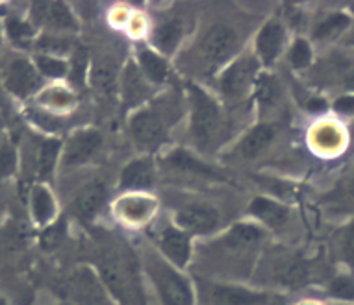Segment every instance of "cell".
<instances>
[{
    "label": "cell",
    "mask_w": 354,
    "mask_h": 305,
    "mask_svg": "<svg viewBox=\"0 0 354 305\" xmlns=\"http://www.w3.org/2000/svg\"><path fill=\"white\" fill-rule=\"evenodd\" d=\"M149 272L163 305H193L192 287L178 272L158 259L149 263Z\"/></svg>",
    "instance_id": "cell-1"
},
{
    "label": "cell",
    "mask_w": 354,
    "mask_h": 305,
    "mask_svg": "<svg viewBox=\"0 0 354 305\" xmlns=\"http://www.w3.org/2000/svg\"><path fill=\"white\" fill-rule=\"evenodd\" d=\"M192 133L201 146H209L221 128L219 110L198 87H192Z\"/></svg>",
    "instance_id": "cell-2"
},
{
    "label": "cell",
    "mask_w": 354,
    "mask_h": 305,
    "mask_svg": "<svg viewBox=\"0 0 354 305\" xmlns=\"http://www.w3.org/2000/svg\"><path fill=\"white\" fill-rule=\"evenodd\" d=\"M236 45H238L236 32L227 24H215L204 34L198 48L204 61H208L209 65H219L230 58V54L236 50Z\"/></svg>",
    "instance_id": "cell-3"
},
{
    "label": "cell",
    "mask_w": 354,
    "mask_h": 305,
    "mask_svg": "<svg viewBox=\"0 0 354 305\" xmlns=\"http://www.w3.org/2000/svg\"><path fill=\"white\" fill-rule=\"evenodd\" d=\"M130 132L134 139L143 146V148L154 150L163 143L165 139V130H163L162 119L154 111L143 110L136 113L130 121Z\"/></svg>",
    "instance_id": "cell-4"
},
{
    "label": "cell",
    "mask_w": 354,
    "mask_h": 305,
    "mask_svg": "<svg viewBox=\"0 0 354 305\" xmlns=\"http://www.w3.org/2000/svg\"><path fill=\"white\" fill-rule=\"evenodd\" d=\"M256 70H258V63L254 58L247 56V58L238 59L236 63L228 67L227 72L221 78V89L228 97L241 95L252 83Z\"/></svg>",
    "instance_id": "cell-5"
},
{
    "label": "cell",
    "mask_w": 354,
    "mask_h": 305,
    "mask_svg": "<svg viewBox=\"0 0 354 305\" xmlns=\"http://www.w3.org/2000/svg\"><path fill=\"white\" fill-rule=\"evenodd\" d=\"M6 87L17 97H26L34 92L41 83L37 70L26 59H13L6 69Z\"/></svg>",
    "instance_id": "cell-6"
},
{
    "label": "cell",
    "mask_w": 354,
    "mask_h": 305,
    "mask_svg": "<svg viewBox=\"0 0 354 305\" xmlns=\"http://www.w3.org/2000/svg\"><path fill=\"white\" fill-rule=\"evenodd\" d=\"M100 144H102V137L99 132H93V130L78 132L67 143L64 163L67 167H78L93 156Z\"/></svg>",
    "instance_id": "cell-7"
},
{
    "label": "cell",
    "mask_w": 354,
    "mask_h": 305,
    "mask_svg": "<svg viewBox=\"0 0 354 305\" xmlns=\"http://www.w3.org/2000/svg\"><path fill=\"white\" fill-rule=\"evenodd\" d=\"M209 299L214 305H263L268 302V296L241 287L215 285L209 291Z\"/></svg>",
    "instance_id": "cell-8"
},
{
    "label": "cell",
    "mask_w": 354,
    "mask_h": 305,
    "mask_svg": "<svg viewBox=\"0 0 354 305\" xmlns=\"http://www.w3.org/2000/svg\"><path fill=\"white\" fill-rule=\"evenodd\" d=\"M217 220H219V215L206 206H192V208L182 209L180 213L176 215V222L184 230L193 231V233L212 231L217 226Z\"/></svg>",
    "instance_id": "cell-9"
},
{
    "label": "cell",
    "mask_w": 354,
    "mask_h": 305,
    "mask_svg": "<svg viewBox=\"0 0 354 305\" xmlns=\"http://www.w3.org/2000/svg\"><path fill=\"white\" fill-rule=\"evenodd\" d=\"M106 200V185L102 181H93V184L86 185L82 193L76 198L75 209L76 215L80 217L82 220H91L97 215L102 204Z\"/></svg>",
    "instance_id": "cell-10"
},
{
    "label": "cell",
    "mask_w": 354,
    "mask_h": 305,
    "mask_svg": "<svg viewBox=\"0 0 354 305\" xmlns=\"http://www.w3.org/2000/svg\"><path fill=\"white\" fill-rule=\"evenodd\" d=\"M282 43H284V30L279 23H269L261 28L256 45H258V54L263 59V63H273L280 54Z\"/></svg>",
    "instance_id": "cell-11"
},
{
    "label": "cell",
    "mask_w": 354,
    "mask_h": 305,
    "mask_svg": "<svg viewBox=\"0 0 354 305\" xmlns=\"http://www.w3.org/2000/svg\"><path fill=\"white\" fill-rule=\"evenodd\" d=\"M160 244H162V250L165 252V255L173 261L174 265H186L187 259H189V241L182 231L169 228L162 233Z\"/></svg>",
    "instance_id": "cell-12"
},
{
    "label": "cell",
    "mask_w": 354,
    "mask_h": 305,
    "mask_svg": "<svg viewBox=\"0 0 354 305\" xmlns=\"http://www.w3.org/2000/svg\"><path fill=\"white\" fill-rule=\"evenodd\" d=\"M152 179H154V170L151 161L147 159L132 161L121 174V185L124 189H147L152 185Z\"/></svg>",
    "instance_id": "cell-13"
},
{
    "label": "cell",
    "mask_w": 354,
    "mask_h": 305,
    "mask_svg": "<svg viewBox=\"0 0 354 305\" xmlns=\"http://www.w3.org/2000/svg\"><path fill=\"white\" fill-rule=\"evenodd\" d=\"M250 213L256 215L261 222L273 226V228H282L290 217L288 209L274 204L273 200H268V198H256L250 204Z\"/></svg>",
    "instance_id": "cell-14"
},
{
    "label": "cell",
    "mask_w": 354,
    "mask_h": 305,
    "mask_svg": "<svg viewBox=\"0 0 354 305\" xmlns=\"http://www.w3.org/2000/svg\"><path fill=\"white\" fill-rule=\"evenodd\" d=\"M273 128L266 126V124H261V126H256L252 132L247 135V137L241 141L239 144V152H241V156L243 157H256L258 154H261L263 150L268 148L269 143L273 141Z\"/></svg>",
    "instance_id": "cell-15"
},
{
    "label": "cell",
    "mask_w": 354,
    "mask_h": 305,
    "mask_svg": "<svg viewBox=\"0 0 354 305\" xmlns=\"http://www.w3.org/2000/svg\"><path fill=\"white\" fill-rule=\"evenodd\" d=\"M93 86L106 97H113L117 91V70L108 61H97L91 72Z\"/></svg>",
    "instance_id": "cell-16"
},
{
    "label": "cell",
    "mask_w": 354,
    "mask_h": 305,
    "mask_svg": "<svg viewBox=\"0 0 354 305\" xmlns=\"http://www.w3.org/2000/svg\"><path fill=\"white\" fill-rule=\"evenodd\" d=\"M147 86L141 72L134 67V63H128L124 72H122V95L127 98V102H138L145 97Z\"/></svg>",
    "instance_id": "cell-17"
},
{
    "label": "cell",
    "mask_w": 354,
    "mask_h": 305,
    "mask_svg": "<svg viewBox=\"0 0 354 305\" xmlns=\"http://www.w3.org/2000/svg\"><path fill=\"white\" fill-rule=\"evenodd\" d=\"M140 65L145 76L154 83H162L167 78V63L158 54H154L149 48L140 50Z\"/></svg>",
    "instance_id": "cell-18"
},
{
    "label": "cell",
    "mask_w": 354,
    "mask_h": 305,
    "mask_svg": "<svg viewBox=\"0 0 354 305\" xmlns=\"http://www.w3.org/2000/svg\"><path fill=\"white\" fill-rule=\"evenodd\" d=\"M154 209V201L149 198H127L119 204V213L130 222L145 220Z\"/></svg>",
    "instance_id": "cell-19"
},
{
    "label": "cell",
    "mask_w": 354,
    "mask_h": 305,
    "mask_svg": "<svg viewBox=\"0 0 354 305\" xmlns=\"http://www.w3.org/2000/svg\"><path fill=\"white\" fill-rule=\"evenodd\" d=\"M279 279L284 285H291V287H302L304 283L310 279V270L304 261L291 259L286 261L282 268L279 270Z\"/></svg>",
    "instance_id": "cell-20"
},
{
    "label": "cell",
    "mask_w": 354,
    "mask_h": 305,
    "mask_svg": "<svg viewBox=\"0 0 354 305\" xmlns=\"http://www.w3.org/2000/svg\"><path fill=\"white\" fill-rule=\"evenodd\" d=\"M260 239L261 231L258 228L249 224H238L228 231V235L225 237V244L232 248H247L256 244Z\"/></svg>",
    "instance_id": "cell-21"
},
{
    "label": "cell",
    "mask_w": 354,
    "mask_h": 305,
    "mask_svg": "<svg viewBox=\"0 0 354 305\" xmlns=\"http://www.w3.org/2000/svg\"><path fill=\"white\" fill-rule=\"evenodd\" d=\"M32 209H34V217L39 224H47L48 220L53 219L54 201L47 189L35 187L32 193Z\"/></svg>",
    "instance_id": "cell-22"
},
{
    "label": "cell",
    "mask_w": 354,
    "mask_h": 305,
    "mask_svg": "<svg viewBox=\"0 0 354 305\" xmlns=\"http://www.w3.org/2000/svg\"><path fill=\"white\" fill-rule=\"evenodd\" d=\"M182 37V26L178 21H169V23L162 24L160 28L156 30V35H154V43L158 45V48H162L163 52H173L178 41Z\"/></svg>",
    "instance_id": "cell-23"
},
{
    "label": "cell",
    "mask_w": 354,
    "mask_h": 305,
    "mask_svg": "<svg viewBox=\"0 0 354 305\" xmlns=\"http://www.w3.org/2000/svg\"><path fill=\"white\" fill-rule=\"evenodd\" d=\"M169 163L173 165L174 168H180V170H187V173L195 174H204V176H215V173L212 168H208L206 165H203L201 161H197L195 157L189 156L184 150H176L169 156Z\"/></svg>",
    "instance_id": "cell-24"
},
{
    "label": "cell",
    "mask_w": 354,
    "mask_h": 305,
    "mask_svg": "<svg viewBox=\"0 0 354 305\" xmlns=\"http://www.w3.org/2000/svg\"><path fill=\"white\" fill-rule=\"evenodd\" d=\"M348 23H351V19L347 15H343V13H336V15H330V17H326L323 23L315 28V39H332V37H336L343 32V30L347 28Z\"/></svg>",
    "instance_id": "cell-25"
},
{
    "label": "cell",
    "mask_w": 354,
    "mask_h": 305,
    "mask_svg": "<svg viewBox=\"0 0 354 305\" xmlns=\"http://www.w3.org/2000/svg\"><path fill=\"white\" fill-rule=\"evenodd\" d=\"M59 152V143L58 141H45L41 144L39 152V176L45 178L48 174L53 173L54 165H56V159H58Z\"/></svg>",
    "instance_id": "cell-26"
},
{
    "label": "cell",
    "mask_w": 354,
    "mask_h": 305,
    "mask_svg": "<svg viewBox=\"0 0 354 305\" xmlns=\"http://www.w3.org/2000/svg\"><path fill=\"white\" fill-rule=\"evenodd\" d=\"M47 15L50 19V23L56 26V28H75V19L71 15L69 8L62 4V2H54L47 8Z\"/></svg>",
    "instance_id": "cell-27"
},
{
    "label": "cell",
    "mask_w": 354,
    "mask_h": 305,
    "mask_svg": "<svg viewBox=\"0 0 354 305\" xmlns=\"http://www.w3.org/2000/svg\"><path fill=\"white\" fill-rule=\"evenodd\" d=\"M279 97V86L271 76H263L258 83V100L261 106H271Z\"/></svg>",
    "instance_id": "cell-28"
},
{
    "label": "cell",
    "mask_w": 354,
    "mask_h": 305,
    "mask_svg": "<svg viewBox=\"0 0 354 305\" xmlns=\"http://www.w3.org/2000/svg\"><path fill=\"white\" fill-rule=\"evenodd\" d=\"M312 61V50H310V45H308L304 39L295 41V45L291 48V63L295 69H302L306 67Z\"/></svg>",
    "instance_id": "cell-29"
},
{
    "label": "cell",
    "mask_w": 354,
    "mask_h": 305,
    "mask_svg": "<svg viewBox=\"0 0 354 305\" xmlns=\"http://www.w3.org/2000/svg\"><path fill=\"white\" fill-rule=\"evenodd\" d=\"M35 61H37V69H39L45 76H50V78H59V76H64L65 70H67L64 61H59V59L39 56Z\"/></svg>",
    "instance_id": "cell-30"
},
{
    "label": "cell",
    "mask_w": 354,
    "mask_h": 305,
    "mask_svg": "<svg viewBox=\"0 0 354 305\" xmlns=\"http://www.w3.org/2000/svg\"><path fill=\"white\" fill-rule=\"evenodd\" d=\"M87 70V54L84 48L76 50V54L73 56V72H71V80L75 83H84V78H86Z\"/></svg>",
    "instance_id": "cell-31"
},
{
    "label": "cell",
    "mask_w": 354,
    "mask_h": 305,
    "mask_svg": "<svg viewBox=\"0 0 354 305\" xmlns=\"http://www.w3.org/2000/svg\"><path fill=\"white\" fill-rule=\"evenodd\" d=\"M15 165H17L15 150L12 146H2L0 148V179L6 178L8 174H12Z\"/></svg>",
    "instance_id": "cell-32"
},
{
    "label": "cell",
    "mask_w": 354,
    "mask_h": 305,
    "mask_svg": "<svg viewBox=\"0 0 354 305\" xmlns=\"http://www.w3.org/2000/svg\"><path fill=\"white\" fill-rule=\"evenodd\" d=\"M330 293L342 299H354V282L348 277H337L332 282Z\"/></svg>",
    "instance_id": "cell-33"
},
{
    "label": "cell",
    "mask_w": 354,
    "mask_h": 305,
    "mask_svg": "<svg viewBox=\"0 0 354 305\" xmlns=\"http://www.w3.org/2000/svg\"><path fill=\"white\" fill-rule=\"evenodd\" d=\"M6 26H8V34L12 35V39L21 41V39H28V37H32V28H30L26 23H23V21H19V19H10Z\"/></svg>",
    "instance_id": "cell-34"
},
{
    "label": "cell",
    "mask_w": 354,
    "mask_h": 305,
    "mask_svg": "<svg viewBox=\"0 0 354 305\" xmlns=\"http://www.w3.org/2000/svg\"><path fill=\"white\" fill-rule=\"evenodd\" d=\"M342 250L345 261L351 263V265H354V222L348 226L347 231H345V235H343Z\"/></svg>",
    "instance_id": "cell-35"
},
{
    "label": "cell",
    "mask_w": 354,
    "mask_h": 305,
    "mask_svg": "<svg viewBox=\"0 0 354 305\" xmlns=\"http://www.w3.org/2000/svg\"><path fill=\"white\" fill-rule=\"evenodd\" d=\"M337 133L332 130V128H321L317 132V143H319L321 148H334L337 144Z\"/></svg>",
    "instance_id": "cell-36"
},
{
    "label": "cell",
    "mask_w": 354,
    "mask_h": 305,
    "mask_svg": "<svg viewBox=\"0 0 354 305\" xmlns=\"http://www.w3.org/2000/svg\"><path fill=\"white\" fill-rule=\"evenodd\" d=\"M334 108H336L339 113H343V115H353L354 113V97L339 98Z\"/></svg>",
    "instance_id": "cell-37"
},
{
    "label": "cell",
    "mask_w": 354,
    "mask_h": 305,
    "mask_svg": "<svg viewBox=\"0 0 354 305\" xmlns=\"http://www.w3.org/2000/svg\"><path fill=\"white\" fill-rule=\"evenodd\" d=\"M308 108H310V111H323L326 108L325 100H319V98H314L310 104H308Z\"/></svg>",
    "instance_id": "cell-38"
},
{
    "label": "cell",
    "mask_w": 354,
    "mask_h": 305,
    "mask_svg": "<svg viewBox=\"0 0 354 305\" xmlns=\"http://www.w3.org/2000/svg\"><path fill=\"white\" fill-rule=\"evenodd\" d=\"M345 86H347V89L354 91V70L347 76V80H345Z\"/></svg>",
    "instance_id": "cell-39"
},
{
    "label": "cell",
    "mask_w": 354,
    "mask_h": 305,
    "mask_svg": "<svg viewBox=\"0 0 354 305\" xmlns=\"http://www.w3.org/2000/svg\"><path fill=\"white\" fill-rule=\"evenodd\" d=\"M348 193H351V195L354 196V178L351 179V185H348Z\"/></svg>",
    "instance_id": "cell-40"
},
{
    "label": "cell",
    "mask_w": 354,
    "mask_h": 305,
    "mask_svg": "<svg viewBox=\"0 0 354 305\" xmlns=\"http://www.w3.org/2000/svg\"><path fill=\"white\" fill-rule=\"evenodd\" d=\"M0 305H8L6 302H4V299H0Z\"/></svg>",
    "instance_id": "cell-41"
},
{
    "label": "cell",
    "mask_w": 354,
    "mask_h": 305,
    "mask_svg": "<svg viewBox=\"0 0 354 305\" xmlns=\"http://www.w3.org/2000/svg\"><path fill=\"white\" fill-rule=\"evenodd\" d=\"M0 126H2V121H0Z\"/></svg>",
    "instance_id": "cell-42"
}]
</instances>
